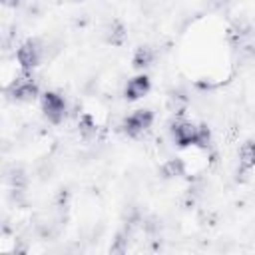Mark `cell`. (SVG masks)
<instances>
[{
    "label": "cell",
    "mask_w": 255,
    "mask_h": 255,
    "mask_svg": "<svg viewBox=\"0 0 255 255\" xmlns=\"http://www.w3.org/2000/svg\"><path fill=\"white\" fill-rule=\"evenodd\" d=\"M42 58H44V44L38 38H30L22 42L16 50V62L24 72H32L34 68H38Z\"/></svg>",
    "instance_id": "1"
},
{
    "label": "cell",
    "mask_w": 255,
    "mask_h": 255,
    "mask_svg": "<svg viewBox=\"0 0 255 255\" xmlns=\"http://www.w3.org/2000/svg\"><path fill=\"white\" fill-rule=\"evenodd\" d=\"M153 124V114L149 110H135L122 122V131L128 137H139L143 131H147Z\"/></svg>",
    "instance_id": "2"
},
{
    "label": "cell",
    "mask_w": 255,
    "mask_h": 255,
    "mask_svg": "<svg viewBox=\"0 0 255 255\" xmlns=\"http://www.w3.org/2000/svg\"><path fill=\"white\" fill-rule=\"evenodd\" d=\"M66 100L58 92H44L42 94V112L50 124H62L66 118Z\"/></svg>",
    "instance_id": "3"
},
{
    "label": "cell",
    "mask_w": 255,
    "mask_h": 255,
    "mask_svg": "<svg viewBox=\"0 0 255 255\" xmlns=\"http://www.w3.org/2000/svg\"><path fill=\"white\" fill-rule=\"evenodd\" d=\"M40 88L32 78H18L8 86V96L14 102H22V104H30L38 98Z\"/></svg>",
    "instance_id": "4"
},
{
    "label": "cell",
    "mask_w": 255,
    "mask_h": 255,
    "mask_svg": "<svg viewBox=\"0 0 255 255\" xmlns=\"http://www.w3.org/2000/svg\"><path fill=\"white\" fill-rule=\"evenodd\" d=\"M197 131L199 126L191 124V122H177L171 128V137L175 141V145L179 147H189V145H197Z\"/></svg>",
    "instance_id": "5"
},
{
    "label": "cell",
    "mask_w": 255,
    "mask_h": 255,
    "mask_svg": "<svg viewBox=\"0 0 255 255\" xmlns=\"http://www.w3.org/2000/svg\"><path fill=\"white\" fill-rule=\"evenodd\" d=\"M149 90H151V80H149V76L137 74V76H133V78L126 84L124 96H126V100L135 102V100H141L143 96H147Z\"/></svg>",
    "instance_id": "6"
},
{
    "label": "cell",
    "mask_w": 255,
    "mask_h": 255,
    "mask_svg": "<svg viewBox=\"0 0 255 255\" xmlns=\"http://www.w3.org/2000/svg\"><path fill=\"white\" fill-rule=\"evenodd\" d=\"M126 38H128V28H126V24L122 22V20H112L110 24H108V28H106V42L110 44V46H124V42H126Z\"/></svg>",
    "instance_id": "7"
},
{
    "label": "cell",
    "mask_w": 255,
    "mask_h": 255,
    "mask_svg": "<svg viewBox=\"0 0 255 255\" xmlns=\"http://www.w3.org/2000/svg\"><path fill=\"white\" fill-rule=\"evenodd\" d=\"M255 167V139H247L239 147V171H251Z\"/></svg>",
    "instance_id": "8"
},
{
    "label": "cell",
    "mask_w": 255,
    "mask_h": 255,
    "mask_svg": "<svg viewBox=\"0 0 255 255\" xmlns=\"http://www.w3.org/2000/svg\"><path fill=\"white\" fill-rule=\"evenodd\" d=\"M161 175L165 179H177V177H183L185 175V161L181 157H171V159H165L161 163Z\"/></svg>",
    "instance_id": "9"
},
{
    "label": "cell",
    "mask_w": 255,
    "mask_h": 255,
    "mask_svg": "<svg viewBox=\"0 0 255 255\" xmlns=\"http://www.w3.org/2000/svg\"><path fill=\"white\" fill-rule=\"evenodd\" d=\"M153 58H155V52L149 46H139V48H135V52L131 56V66L135 70H145L153 64Z\"/></svg>",
    "instance_id": "10"
},
{
    "label": "cell",
    "mask_w": 255,
    "mask_h": 255,
    "mask_svg": "<svg viewBox=\"0 0 255 255\" xmlns=\"http://www.w3.org/2000/svg\"><path fill=\"white\" fill-rule=\"evenodd\" d=\"M78 131L84 139H92L98 131V126H96V120L92 118V114H84L80 120H78Z\"/></svg>",
    "instance_id": "11"
},
{
    "label": "cell",
    "mask_w": 255,
    "mask_h": 255,
    "mask_svg": "<svg viewBox=\"0 0 255 255\" xmlns=\"http://www.w3.org/2000/svg\"><path fill=\"white\" fill-rule=\"evenodd\" d=\"M6 181L12 185V189H14V191H22V189H24V185H26V173H24V169L14 167L12 171H8V173H6Z\"/></svg>",
    "instance_id": "12"
},
{
    "label": "cell",
    "mask_w": 255,
    "mask_h": 255,
    "mask_svg": "<svg viewBox=\"0 0 255 255\" xmlns=\"http://www.w3.org/2000/svg\"><path fill=\"white\" fill-rule=\"evenodd\" d=\"M126 249H128V235L126 233H118L114 243H112V247H110V251L112 253H126Z\"/></svg>",
    "instance_id": "13"
},
{
    "label": "cell",
    "mask_w": 255,
    "mask_h": 255,
    "mask_svg": "<svg viewBox=\"0 0 255 255\" xmlns=\"http://www.w3.org/2000/svg\"><path fill=\"white\" fill-rule=\"evenodd\" d=\"M211 141V131L207 126H199V131H197V147H207Z\"/></svg>",
    "instance_id": "14"
},
{
    "label": "cell",
    "mask_w": 255,
    "mask_h": 255,
    "mask_svg": "<svg viewBox=\"0 0 255 255\" xmlns=\"http://www.w3.org/2000/svg\"><path fill=\"white\" fill-rule=\"evenodd\" d=\"M2 2V6H6V8H18L20 6V0H0Z\"/></svg>",
    "instance_id": "15"
},
{
    "label": "cell",
    "mask_w": 255,
    "mask_h": 255,
    "mask_svg": "<svg viewBox=\"0 0 255 255\" xmlns=\"http://www.w3.org/2000/svg\"><path fill=\"white\" fill-rule=\"evenodd\" d=\"M70 2H84V0H70Z\"/></svg>",
    "instance_id": "16"
}]
</instances>
